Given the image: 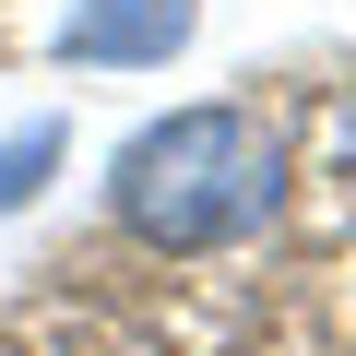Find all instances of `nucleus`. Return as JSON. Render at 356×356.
<instances>
[{
  "mask_svg": "<svg viewBox=\"0 0 356 356\" xmlns=\"http://www.w3.org/2000/svg\"><path fill=\"white\" fill-rule=\"evenodd\" d=\"M285 191V143L273 119L250 107H178L166 131H143L119 154V214L154 238V250H214V238H250Z\"/></svg>",
  "mask_w": 356,
  "mask_h": 356,
  "instance_id": "obj_1",
  "label": "nucleus"
},
{
  "mask_svg": "<svg viewBox=\"0 0 356 356\" xmlns=\"http://www.w3.org/2000/svg\"><path fill=\"white\" fill-rule=\"evenodd\" d=\"M191 13H202V0H83V13H72V60H166L178 36H191Z\"/></svg>",
  "mask_w": 356,
  "mask_h": 356,
  "instance_id": "obj_2",
  "label": "nucleus"
},
{
  "mask_svg": "<svg viewBox=\"0 0 356 356\" xmlns=\"http://www.w3.org/2000/svg\"><path fill=\"white\" fill-rule=\"evenodd\" d=\"M48 166H60V131H48V119H36V131H13V143H0V214H13V202L36 191Z\"/></svg>",
  "mask_w": 356,
  "mask_h": 356,
  "instance_id": "obj_3",
  "label": "nucleus"
},
{
  "mask_svg": "<svg viewBox=\"0 0 356 356\" xmlns=\"http://www.w3.org/2000/svg\"><path fill=\"white\" fill-rule=\"evenodd\" d=\"M344 178H356V107H344Z\"/></svg>",
  "mask_w": 356,
  "mask_h": 356,
  "instance_id": "obj_4",
  "label": "nucleus"
}]
</instances>
